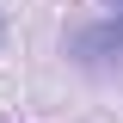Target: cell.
Listing matches in <instances>:
<instances>
[{
	"label": "cell",
	"mask_w": 123,
	"mask_h": 123,
	"mask_svg": "<svg viewBox=\"0 0 123 123\" xmlns=\"http://www.w3.org/2000/svg\"><path fill=\"white\" fill-rule=\"evenodd\" d=\"M0 37H6V25H0Z\"/></svg>",
	"instance_id": "7a4b0ae2"
},
{
	"label": "cell",
	"mask_w": 123,
	"mask_h": 123,
	"mask_svg": "<svg viewBox=\"0 0 123 123\" xmlns=\"http://www.w3.org/2000/svg\"><path fill=\"white\" fill-rule=\"evenodd\" d=\"M68 55H74L80 68H117L123 62V6L111 18H98V25H80L74 37H68Z\"/></svg>",
	"instance_id": "6da1fadb"
}]
</instances>
